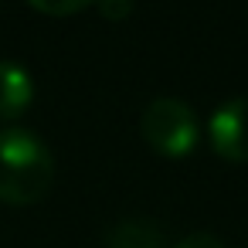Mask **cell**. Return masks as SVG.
Here are the masks:
<instances>
[{
	"label": "cell",
	"instance_id": "1",
	"mask_svg": "<svg viewBox=\"0 0 248 248\" xmlns=\"http://www.w3.org/2000/svg\"><path fill=\"white\" fill-rule=\"evenodd\" d=\"M55 184V153L48 143L21 126L0 129V201L34 204Z\"/></svg>",
	"mask_w": 248,
	"mask_h": 248
},
{
	"label": "cell",
	"instance_id": "2",
	"mask_svg": "<svg viewBox=\"0 0 248 248\" xmlns=\"http://www.w3.org/2000/svg\"><path fill=\"white\" fill-rule=\"evenodd\" d=\"M140 136L170 160H180L187 153H194L197 140H201V123L194 116V109L184 99L173 95H160L153 99L143 116H140Z\"/></svg>",
	"mask_w": 248,
	"mask_h": 248
},
{
	"label": "cell",
	"instance_id": "3",
	"mask_svg": "<svg viewBox=\"0 0 248 248\" xmlns=\"http://www.w3.org/2000/svg\"><path fill=\"white\" fill-rule=\"evenodd\" d=\"M207 136L228 163H248V95L221 102L207 119Z\"/></svg>",
	"mask_w": 248,
	"mask_h": 248
},
{
	"label": "cell",
	"instance_id": "4",
	"mask_svg": "<svg viewBox=\"0 0 248 248\" xmlns=\"http://www.w3.org/2000/svg\"><path fill=\"white\" fill-rule=\"evenodd\" d=\"M34 102V78L21 62L0 58V119H17Z\"/></svg>",
	"mask_w": 248,
	"mask_h": 248
},
{
	"label": "cell",
	"instance_id": "5",
	"mask_svg": "<svg viewBox=\"0 0 248 248\" xmlns=\"http://www.w3.org/2000/svg\"><path fill=\"white\" fill-rule=\"evenodd\" d=\"M106 248H163V234L146 217H126L109 231Z\"/></svg>",
	"mask_w": 248,
	"mask_h": 248
},
{
	"label": "cell",
	"instance_id": "6",
	"mask_svg": "<svg viewBox=\"0 0 248 248\" xmlns=\"http://www.w3.org/2000/svg\"><path fill=\"white\" fill-rule=\"evenodd\" d=\"M173 248H224V241H221L217 234H211V231H190V234H184Z\"/></svg>",
	"mask_w": 248,
	"mask_h": 248
},
{
	"label": "cell",
	"instance_id": "7",
	"mask_svg": "<svg viewBox=\"0 0 248 248\" xmlns=\"http://www.w3.org/2000/svg\"><path fill=\"white\" fill-rule=\"evenodd\" d=\"M89 4H41V0H31V11H41V14H55V17H65V14H78L85 11Z\"/></svg>",
	"mask_w": 248,
	"mask_h": 248
},
{
	"label": "cell",
	"instance_id": "8",
	"mask_svg": "<svg viewBox=\"0 0 248 248\" xmlns=\"http://www.w3.org/2000/svg\"><path fill=\"white\" fill-rule=\"evenodd\" d=\"M99 11L106 17H112V21H123V17L133 14V4H126V0H119V4H99Z\"/></svg>",
	"mask_w": 248,
	"mask_h": 248
}]
</instances>
